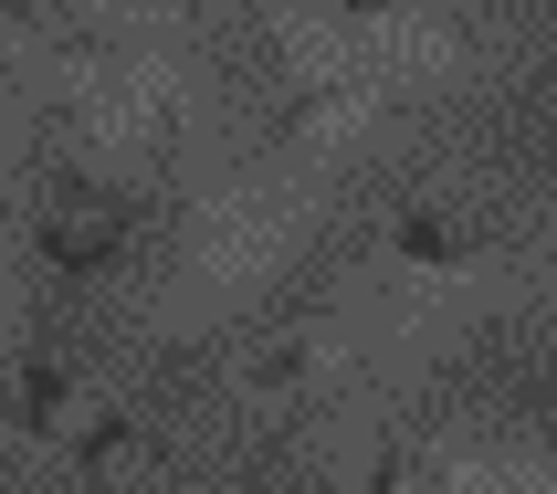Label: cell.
<instances>
[{
	"mask_svg": "<svg viewBox=\"0 0 557 494\" xmlns=\"http://www.w3.org/2000/svg\"><path fill=\"white\" fill-rule=\"evenodd\" d=\"M379 11H432V22H473L484 0H379Z\"/></svg>",
	"mask_w": 557,
	"mask_h": 494,
	"instance_id": "cell-5",
	"label": "cell"
},
{
	"mask_svg": "<svg viewBox=\"0 0 557 494\" xmlns=\"http://www.w3.org/2000/svg\"><path fill=\"white\" fill-rule=\"evenodd\" d=\"M484 11H516V22H547L557 32V0H484Z\"/></svg>",
	"mask_w": 557,
	"mask_h": 494,
	"instance_id": "cell-6",
	"label": "cell"
},
{
	"mask_svg": "<svg viewBox=\"0 0 557 494\" xmlns=\"http://www.w3.org/2000/svg\"><path fill=\"white\" fill-rule=\"evenodd\" d=\"M389 494H432V484H421V473H389Z\"/></svg>",
	"mask_w": 557,
	"mask_h": 494,
	"instance_id": "cell-7",
	"label": "cell"
},
{
	"mask_svg": "<svg viewBox=\"0 0 557 494\" xmlns=\"http://www.w3.org/2000/svg\"><path fill=\"white\" fill-rule=\"evenodd\" d=\"M11 221H42V169H32V180H0V232H11Z\"/></svg>",
	"mask_w": 557,
	"mask_h": 494,
	"instance_id": "cell-4",
	"label": "cell"
},
{
	"mask_svg": "<svg viewBox=\"0 0 557 494\" xmlns=\"http://www.w3.org/2000/svg\"><path fill=\"white\" fill-rule=\"evenodd\" d=\"M463 274H473V358H463V379L557 432V232L463 252Z\"/></svg>",
	"mask_w": 557,
	"mask_h": 494,
	"instance_id": "cell-1",
	"label": "cell"
},
{
	"mask_svg": "<svg viewBox=\"0 0 557 494\" xmlns=\"http://www.w3.org/2000/svg\"><path fill=\"white\" fill-rule=\"evenodd\" d=\"M53 232L42 221H11L0 232V410H22L32 369H42V326H53Z\"/></svg>",
	"mask_w": 557,
	"mask_h": 494,
	"instance_id": "cell-2",
	"label": "cell"
},
{
	"mask_svg": "<svg viewBox=\"0 0 557 494\" xmlns=\"http://www.w3.org/2000/svg\"><path fill=\"white\" fill-rule=\"evenodd\" d=\"M53 22L95 53H180L211 22V0H53Z\"/></svg>",
	"mask_w": 557,
	"mask_h": 494,
	"instance_id": "cell-3",
	"label": "cell"
}]
</instances>
